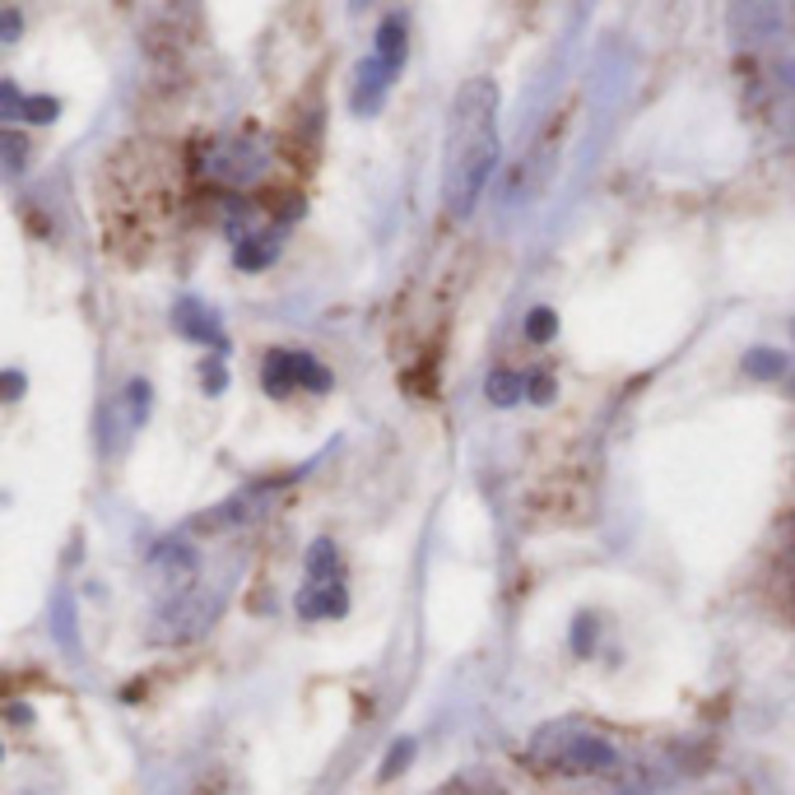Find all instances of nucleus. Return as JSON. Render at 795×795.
Listing matches in <instances>:
<instances>
[{
	"mask_svg": "<svg viewBox=\"0 0 795 795\" xmlns=\"http://www.w3.org/2000/svg\"><path fill=\"white\" fill-rule=\"evenodd\" d=\"M498 159H503V135H498V84L465 80L452 98L442 140V210L447 219H465L479 205Z\"/></svg>",
	"mask_w": 795,
	"mask_h": 795,
	"instance_id": "f257e3e1",
	"label": "nucleus"
},
{
	"mask_svg": "<svg viewBox=\"0 0 795 795\" xmlns=\"http://www.w3.org/2000/svg\"><path fill=\"white\" fill-rule=\"evenodd\" d=\"M731 33L768 121L795 135V0H731Z\"/></svg>",
	"mask_w": 795,
	"mask_h": 795,
	"instance_id": "f03ea898",
	"label": "nucleus"
},
{
	"mask_svg": "<svg viewBox=\"0 0 795 795\" xmlns=\"http://www.w3.org/2000/svg\"><path fill=\"white\" fill-rule=\"evenodd\" d=\"M530 763L559 776H604L619 768V749L577 721H554L530 739Z\"/></svg>",
	"mask_w": 795,
	"mask_h": 795,
	"instance_id": "7ed1b4c3",
	"label": "nucleus"
},
{
	"mask_svg": "<svg viewBox=\"0 0 795 795\" xmlns=\"http://www.w3.org/2000/svg\"><path fill=\"white\" fill-rule=\"evenodd\" d=\"M405 24L401 20H387L382 28H377V42H372V57L358 65V80H354V112L368 117L382 108L387 89L395 84V75H401L405 65Z\"/></svg>",
	"mask_w": 795,
	"mask_h": 795,
	"instance_id": "20e7f679",
	"label": "nucleus"
},
{
	"mask_svg": "<svg viewBox=\"0 0 795 795\" xmlns=\"http://www.w3.org/2000/svg\"><path fill=\"white\" fill-rule=\"evenodd\" d=\"M261 382H266L270 395H289L298 387L321 395V391H331V372H326L307 350H284V344H280V350H270L261 358Z\"/></svg>",
	"mask_w": 795,
	"mask_h": 795,
	"instance_id": "39448f33",
	"label": "nucleus"
},
{
	"mask_svg": "<svg viewBox=\"0 0 795 795\" xmlns=\"http://www.w3.org/2000/svg\"><path fill=\"white\" fill-rule=\"evenodd\" d=\"M172 326H178L192 344H205V350H215V354H229V335H223L219 317L200 298H182L178 307H172Z\"/></svg>",
	"mask_w": 795,
	"mask_h": 795,
	"instance_id": "423d86ee",
	"label": "nucleus"
},
{
	"mask_svg": "<svg viewBox=\"0 0 795 795\" xmlns=\"http://www.w3.org/2000/svg\"><path fill=\"white\" fill-rule=\"evenodd\" d=\"M261 154H256V145H247V140H229L223 149H215L210 159H205V172L210 178H219V182H229V186H242V182H252L256 172H261Z\"/></svg>",
	"mask_w": 795,
	"mask_h": 795,
	"instance_id": "0eeeda50",
	"label": "nucleus"
},
{
	"mask_svg": "<svg viewBox=\"0 0 795 795\" xmlns=\"http://www.w3.org/2000/svg\"><path fill=\"white\" fill-rule=\"evenodd\" d=\"M350 610V591H344V582H307L298 591V619L307 624H321V619H340Z\"/></svg>",
	"mask_w": 795,
	"mask_h": 795,
	"instance_id": "6e6552de",
	"label": "nucleus"
},
{
	"mask_svg": "<svg viewBox=\"0 0 795 795\" xmlns=\"http://www.w3.org/2000/svg\"><path fill=\"white\" fill-rule=\"evenodd\" d=\"M307 582H335L340 577V549H335V540H313L307 545Z\"/></svg>",
	"mask_w": 795,
	"mask_h": 795,
	"instance_id": "1a4fd4ad",
	"label": "nucleus"
},
{
	"mask_svg": "<svg viewBox=\"0 0 795 795\" xmlns=\"http://www.w3.org/2000/svg\"><path fill=\"white\" fill-rule=\"evenodd\" d=\"M745 372L758 377V382H776V377L786 372V354L782 350H763V344H758V350L745 354Z\"/></svg>",
	"mask_w": 795,
	"mask_h": 795,
	"instance_id": "9d476101",
	"label": "nucleus"
},
{
	"mask_svg": "<svg viewBox=\"0 0 795 795\" xmlns=\"http://www.w3.org/2000/svg\"><path fill=\"white\" fill-rule=\"evenodd\" d=\"M484 395H489L493 405H516V401L526 395V377H516V372H493L489 387H484Z\"/></svg>",
	"mask_w": 795,
	"mask_h": 795,
	"instance_id": "9b49d317",
	"label": "nucleus"
},
{
	"mask_svg": "<svg viewBox=\"0 0 795 795\" xmlns=\"http://www.w3.org/2000/svg\"><path fill=\"white\" fill-rule=\"evenodd\" d=\"M554 331H559V317L549 313V307H535V313H530V321H526V335H530L535 344H545V340L554 335Z\"/></svg>",
	"mask_w": 795,
	"mask_h": 795,
	"instance_id": "f8f14e48",
	"label": "nucleus"
},
{
	"mask_svg": "<svg viewBox=\"0 0 795 795\" xmlns=\"http://www.w3.org/2000/svg\"><path fill=\"white\" fill-rule=\"evenodd\" d=\"M223 354H215V358H205L200 363V377H205V395H219V391H229V368L219 363Z\"/></svg>",
	"mask_w": 795,
	"mask_h": 795,
	"instance_id": "ddd939ff",
	"label": "nucleus"
},
{
	"mask_svg": "<svg viewBox=\"0 0 795 795\" xmlns=\"http://www.w3.org/2000/svg\"><path fill=\"white\" fill-rule=\"evenodd\" d=\"M409 758H414V739H395V745H391V758L382 763V782H391V776L401 772V768L409 763Z\"/></svg>",
	"mask_w": 795,
	"mask_h": 795,
	"instance_id": "4468645a",
	"label": "nucleus"
},
{
	"mask_svg": "<svg viewBox=\"0 0 795 795\" xmlns=\"http://www.w3.org/2000/svg\"><path fill=\"white\" fill-rule=\"evenodd\" d=\"M526 395H530L535 405H549V401H554V382H549L545 372H535L530 382H526Z\"/></svg>",
	"mask_w": 795,
	"mask_h": 795,
	"instance_id": "2eb2a0df",
	"label": "nucleus"
},
{
	"mask_svg": "<svg viewBox=\"0 0 795 795\" xmlns=\"http://www.w3.org/2000/svg\"><path fill=\"white\" fill-rule=\"evenodd\" d=\"M57 112H61V108H57L51 98H28V102H24V117H28V121H51Z\"/></svg>",
	"mask_w": 795,
	"mask_h": 795,
	"instance_id": "dca6fc26",
	"label": "nucleus"
},
{
	"mask_svg": "<svg viewBox=\"0 0 795 795\" xmlns=\"http://www.w3.org/2000/svg\"><path fill=\"white\" fill-rule=\"evenodd\" d=\"M5 154H10V159H5L10 172H20V168H24V140H20L14 131H5Z\"/></svg>",
	"mask_w": 795,
	"mask_h": 795,
	"instance_id": "f3484780",
	"label": "nucleus"
},
{
	"mask_svg": "<svg viewBox=\"0 0 795 795\" xmlns=\"http://www.w3.org/2000/svg\"><path fill=\"white\" fill-rule=\"evenodd\" d=\"M20 391H24V377L20 372H5V395H10V401H20Z\"/></svg>",
	"mask_w": 795,
	"mask_h": 795,
	"instance_id": "a211bd4d",
	"label": "nucleus"
},
{
	"mask_svg": "<svg viewBox=\"0 0 795 795\" xmlns=\"http://www.w3.org/2000/svg\"><path fill=\"white\" fill-rule=\"evenodd\" d=\"M14 38H20V14L10 10V14H5V42H14Z\"/></svg>",
	"mask_w": 795,
	"mask_h": 795,
	"instance_id": "6ab92c4d",
	"label": "nucleus"
}]
</instances>
